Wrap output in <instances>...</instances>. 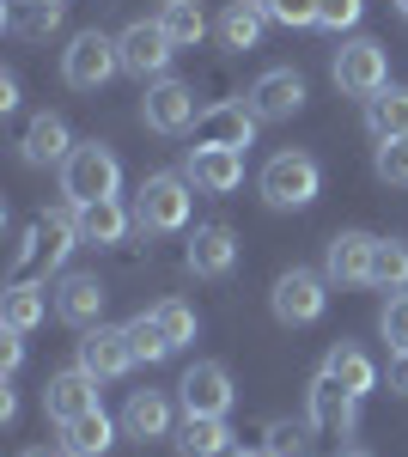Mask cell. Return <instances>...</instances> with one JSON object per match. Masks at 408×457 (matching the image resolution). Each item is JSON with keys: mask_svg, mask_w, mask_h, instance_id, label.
<instances>
[{"mask_svg": "<svg viewBox=\"0 0 408 457\" xmlns=\"http://www.w3.org/2000/svg\"><path fill=\"white\" fill-rule=\"evenodd\" d=\"M390 390L408 396V353H390Z\"/></svg>", "mask_w": 408, "mask_h": 457, "instance_id": "cell-40", "label": "cell"}, {"mask_svg": "<svg viewBox=\"0 0 408 457\" xmlns=\"http://www.w3.org/2000/svg\"><path fill=\"white\" fill-rule=\"evenodd\" d=\"M232 457H274V452H269V445H262V452H232Z\"/></svg>", "mask_w": 408, "mask_h": 457, "instance_id": "cell-42", "label": "cell"}, {"mask_svg": "<svg viewBox=\"0 0 408 457\" xmlns=\"http://www.w3.org/2000/svg\"><path fill=\"white\" fill-rule=\"evenodd\" d=\"M116 49H122V73H135L140 86H153V79H165L171 73V55H177V43L159 19H135L129 31L116 37Z\"/></svg>", "mask_w": 408, "mask_h": 457, "instance_id": "cell-8", "label": "cell"}, {"mask_svg": "<svg viewBox=\"0 0 408 457\" xmlns=\"http://www.w3.org/2000/svg\"><path fill=\"white\" fill-rule=\"evenodd\" d=\"M378 336L390 342V353H408V293H390L378 312Z\"/></svg>", "mask_w": 408, "mask_h": 457, "instance_id": "cell-34", "label": "cell"}, {"mask_svg": "<svg viewBox=\"0 0 408 457\" xmlns=\"http://www.w3.org/2000/svg\"><path fill=\"white\" fill-rule=\"evenodd\" d=\"M62 457H79V452H62Z\"/></svg>", "mask_w": 408, "mask_h": 457, "instance_id": "cell-46", "label": "cell"}, {"mask_svg": "<svg viewBox=\"0 0 408 457\" xmlns=\"http://www.w3.org/2000/svg\"><path fill=\"white\" fill-rule=\"evenodd\" d=\"M62 195H68L73 208L122 195V165H116V153H110L104 141H79V146H73V159L62 165Z\"/></svg>", "mask_w": 408, "mask_h": 457, "instance_id": "cell-3", "label": "cell"}, {"mask_svg": "<svg viewBox=\"0 0 408 457\" xmlns=\"http://www.w3.org/2000/svg\"><path fill=\"white\" fill-rule=\"evenodd\" d=\"M19 457H49V452H19Z\"/></svg>", "mask_w": 408, "mask_h": 457, "instance_id": "cell-45", "label": "cell"}, {"mask_svg": "<svg viewBox=\"0 0 408 457\" xmlns=\"http://www.w3.org/2000/svg\"><path fill=\"white\" fill-rule=\"evenodd\" d=\"M372 287H384V293H408V245L403 238H378Z\"/></svg>", "mask_w": 408, "mask_h": 457, "instance_id": "cell-31", "label": "cell"}, {"mask_svg": "<svg viewBox=\"0 0 408 457\" xmlns=\"http://www.w3.org/2000/svg\"><path fill=\"white\" fill-rule=\"evenodd\" d=\"M317 6H323V0H262V12H269L274 25H287V31L317 25Z\"/></svg>", "mask_w": 408, "mask_h": 457, "instance_id": "cell-35", "label": "cell"}, {"mask_svg": "<svg viewBox=\"0 0 408 457\" xmlns=\"http://www.w3.org/2000/svg\"><path fill=\"white\" fill-rule=\"evenodd\" d=\"M372 256H378L372 232H336L323 245V275L336 287H372Z\"/></svg>", "mask_w": 408, "mask_h": 457, "instance_id": "cell-15", "label": "cell"}, {"mask_svg": "<svg viewBox=\"0 0 408 457\" xmlns=\"http://www.w3.org/2000/svg\"><path fill=\"white\" fill-rule=\"evenodd\" d=\"M122 73V49H116V37L104 31H79L62 49V79H68L73 92H98V86H110Z\"/></svg>", "mask_w": 408, "mask_h": 457, "instance_id": "cell-5", "label": "cell"}, {"mask_svg": "<svg viewBox=\"0 0 408 457\" xmlns=\"http://www.w3.org/2000/svg\"><path fill=\"white\" fill-rule=\"evenodd\" d=\"M256 110L250 104H207L202 110V122L189 129V141L196 146H232V153H244V146L256 141Z\"/></svg>", "mask_w": 408, "mask_h": 457, "instance_id": "cell-16", "label": "cell"}, {"mask_svg": "<svg viewBox=\"0 0 408 457\" xmlns=\"http://www.w3.org/2000/svg\"><path fill=\"white\" fill-rule=\"evenodd\" d=\"M360 19H366V0H323V6H317V25H323V31H354V25H360Z\"/></svg>", "mask_w": 408, "mask_h": 457, "instance_id": "cell-37", "label": "cell"}, {"mask_svg": "<svg viewBox=\"0 0 408 457\" xmlns=\"http://www.w3.org/2000/svg\"><path fill=\"white\" fill-rule=\"evenodd\" d=\"M262 25H269V12H262V0H232L226 12H220V43L226 49H256L262 43Z\"/></svg>", "mask_w": 408, "mask_h": 457, "instance_id": "cell-28", "label": "cell"}, {"mask_svg": "<svg viewBox=\"0 0 408 457\" xmlns=\"http://www.w3.org/2000/svg\"><path fill=\"white\" fill-rule=\"evenodd\" d=\"M79 232H86V245H122L129 232H135V208H122V195H110V202H86L79 208Z\"/></svg>", "mask_w": 408, "mask_h": 457, "instance_id": "cell-24", "label": "cell"}, {"mask_svg": "<svg viewBox=\"0 0 408 457\" xmlns=\"http://www.w3.org/2000/svg\"><path fill=\"white\" fill-rule=\"evenodd\" d=\"M396 12H403V19H408V0H396Z\"/></svg>", "mask_w": 408, "mask_h": 457, "instance_id": "cell-44", "label": "cell"}, {"mask_svg": "<svg viewBox=\"0 0 408 457\" xmlns=\"http://www.w3.org/2000/svg\"><path fill=\"white\" fill-rule=\"evenodd\" d=\"M140 122L153 129V135H165V141H177V135H189L196 122H202V110H196V86H183V79H153L146 86V98H140Z\"/></svg>", "mask_w": 408, "mask_h": 457, "instance_id": "cell-7", "label": "cell"}, {"mask_svg": "<svg viewBox=\"0 0 408 457\" xmlns=\"http://www.w3.org/2000/svg\"><path fill=\"white\" fill-rule=\"evenodd\" d=\"M86 409H98V378H92L86 366H68V372H55V378L43 385V415L55 427L79 421Z\"/></svg>", "mask_w": 408, "mask_h": 457, "instance_id": "cell-17", "label": "cell"}, {"mask_svg": "<svg viewBox=\"0 0 408 457\" xmlns=\"http://www.w3.org/2000/svg\"><path fill=\"white\" fill-rule=\"evenodd\" d=\"M129 336H135V353L146 360V366H159V360H171V353H177L165 342V329H159V317H153V312H135V317H129Z\"/></svg>", "mask_w": 408, "mask_h": 457, "instance_id": "cell-33", "label": "cell"}, {"mask_svg": "<svg viewBox=\"0 0 408 457\" xmlns=\"http://www.w3.org/2000/svg\"><path fill=\"white\" fill-rule=\"evenodd\" d=\"M366 135L372 141H403L408 135V86H384L378 98H366Z\"/></svg>", "mask_w": 408, "mask_h": 457, "instance_id": "cell-27", "label": "cell"}, {"mask_svg": "<svg viewBox=\"0 0 408 457\" xmlns=\"http://www.w3.org/2000/svg\"><path fill=\"white\" fill-rule=\"evenodd\" d=\"M323 372L336 378V385H347L354 396H372L378 390V366L366 348H354V342H336V348L323 353Z\"/></svg>", "mask_w": 408, "mask_h": 457, "instance_id": "cell-25", "label": "cell"}, {"mask_svg": "<svg viewBox=\"0 0 408 457\" xmlns=\"http://www.w3.org/2000/svg\"><path fill=\"white\" fill-rule=\"evenodd\" d=\"M177 403H183V415H232V403H238L232 372H226L220 360H196V366L177 378Z\"/></svg>", "mask_w": 408, "mask_h": 457, "instance_id": "cell-10", "label": "cell"}, {"mask_svg": "<svg viewBox=\"0 0 408 457\" xmlns=\"http://www.w3.org/2000/svg\"><path fill=\"white\" fill-rule=\"evenodd\" d=\"M336 457H372V452H336Z\"/></svg>", "mask_w": 408, "mask_h": 457, "instance_id": "cell-43", "label": "cell"}, {"mask_svg": "<svg viewBox=\"0 0 408 457\" xmlns=\"http://www.w3.org/2000/svg\"><path fill=\"white\" fill-rule=\"evenodd\" d=\"M19 366H25V336H19V329H6V336H0V372L12 378Z\"/></svg>", "mask_w": 408, "mask_h": 457, "instance_id": "cell-39", "label": "cell"}, {"mask_svg": "<svg viewBox=\"0 0 408 457\" xmlns=\"http://www.w3.org/2000/svg\"><path fill=\"white\" fill-rule=\"evenodd\" d=\"M159 25L171 31V43H177V49H196V43L207 37V12L196 6V0H165Z\"/></svg>", "mask_w": 408, "mask_h": 457, "instance_id": "cell-30", "label": "cell"}, {"mask_svg": "<svg viewBox=\"0 0 408 457\" xmlns=\"http://www.w3.org/2000/svg\"><path fill=\"white\" fill-rule=\"evenodd\" d=\"M55 25H62V0H12L6 6V37H19V43H49Z\"/></svg>", "mask_w": 408, "mask_h": 457, "instance_id": "cell-26", "label": "cell"}, {"mask_svg": "<svg viewBox=\"0 0 408 457\" xmlns=\"http://www.w3.org/2000/svg\"><path fill=\"white\" fill-rule=\"evenodd\" d=\"M122 433L140 439V445L171 439V433H177V415H171V396H165V390H135V396H129V409H122Z\"/></svg>", "mask_w": 408, "mask_h": 457, "instance_id": "cell-21", "label": "cell"}, {"mask_svg": "<svg viewBox=\"0 0 408 457\" xmlns=\"http://www.w3.org/2000/svg\"><path fill=\"white\" fill-rule=\"evenodd\" d=\"M256 189H262V202H269L274 213H299L323 195V165H317L311 153H299V146H287V153H274L269 165H262Z\"/></svg>", "mask_w": 408, "mask_h": 457, "instance_id": "cell-2", "label": "cell"}, {"mask_svg": "<svg viewBox=\"0 0 408 457\" xmlns=\"http://www.w3.org/2000/svg\"><path fill=\"white\" fill-rule=\"evenodd\" d=\"M305 73L299 68H269V73H256V86H250V98L244 104L256 110L262 122H293L299 110H305Z\"/></svg>", "mask_w": 408, "mask_h": 457, "instance_id": "cell-13", "label": "cell"}, {"mask_svg": "<svg viewBox=\"0 0 408 457\" xmlns=\"http://www.w3.org/2000/svg\"><path fill=\"white\" fill-rule=\"evenodd\" d=\"M153 317H159V329H165L171 348H189V342H196V329H202V323H196V305H183V299H159Z\"/></svg>", "mask_w": 408, "mask_h": 457, "instance_id": "cell-32", "label": "cell"}, {"mask_svg": "<svg viewBox=\"0 0 408 457\" xmlns=\"http://www.w3.org/2000/svg\"><path fill=\"white\" fill-rule=\"evenodd\" d=\"M183 177H189L202 195H232L244 183V153H232V146H189Z\"/></svg>", "mask_w": 408, "mask_h": 457, "instance_id": "cell-18", "label": "cell"}, {"mask_svg": "<svg viewBox=\"0 0 408 457\" xmlns=\"http://www.w3.org/2000/svg\"><path fill=\"white\" fill-rule=\"evenodd\" d=\"M183 262H189L196 281H226V275L238 269V232H232L226 220L196 226V232H189V250H183Z\"/></svg>", "mask_w": 408, "mask_h": 457, "instance_id": "cell-12", "label": "cell"}, {"mask_svg": "<svg viewBox=\"0 0 408 457\" xmlns=\"http://www.w3.org/2000/svg\"><path fill=\"white\" fill-rule=\"evenodd\" d=\"M49 312H55V287L49 281H12L0 293V317H6V329H19V336H31Z\"/></svg>", "mask_w": 408, "mask_h": 457, "instance_id": "cell-22", "label": "cell"}, {"mask_svg": "<svg viewBox=\"0 0 408 457\" xmlns=\"http://www.w3.org/2000/svg\"><path fill=\"white\" fill-rule=\"evenodd\" d=\"M79 366H86L98 385H110V378H129V372L140 366L129 323H98V329H86V336H79Z\"/></svg>", "mask_w": 408, "mask_h": 457, "instance_id": "cell-9", "label": "cell"}, {"mask_svg": "<svg viewBox=\"0 0 408 457\" xmlns=\"http://www.w3.org/2000/svg\"><path fill=\"white\" fill-rule=\"evenodd\" d=\"M311 433V421H269V452L274 457H305V439Z\"/></svg>", "mask_w": 408, "mask_h": 457, "instance_id": "cell-36", "label": "cell"}, {"mask_svg": "<svg viewBox=\"0 0 408 457\" xmlns=\"http://www.w3.org/2000/svg\"><path fill=\"white\" fill-rule=\"evenodd\" d=\"M104 299H110L104 281H98V275H86V269H68V275L55 281V317H62L68 329H79V336L104 323Z\"/></svg>", "mask_w": 408, "mask_h": 457, "instance_id": "cell-14", "label": "cell"}, {"mask_svg": "<svg viewBox=\"0 0 408 457\" xmlns=\"http://www.w3.org/2000/svg\"><path fill=\"white\" fill-rule=\"evenodd\" d=\"M0 110H19V79L12 73H0Z\"/></svg>", "mask_w": 408, "mask_h": 457, "instance_id": "cell-41", "label": "cell"}, {"mask_svg": "<svg viewBox=\"0 0 408 457\" xmlns=\"http://www.w3.org/2000/svg\"><path fill=\"white\" fill-rule=\"evenodd\" d=\"M189 213H196V183H189V177H177V171L140 177V189H135V232L165 238V232H183V226H189Z\"/></svg>", "mask_w": 408, "mask_h": 457, "instance_id": "cell-1", "label": "cell"}, {"mask_svg": "<svg viewBox=\"0 0 408 457\" xmlns=\"http://www.w3.org/2000/svg\"><path fill=\"white\" fill-rule=\"evenodd\" d=\"M274 305V323H287V329H305L317 317L329 312V275H317V269H287L269 293Z\"/></svg>", "mask_w": 408, "mask_h": 457, "instance_id": "cell-6", "label": "cell"}, {"mask_svg": "<svg viewBox=\"0 0 408 457\" xmlns=\"http://www.w3.org/2000/svg\"><path fill=\"white\" fill-rule=\"evenodd\" d=\"M62 439H68V452H79V457H104L116 445V421H110L104 409H86L79 421L62 427Z\"/></svg>", "mask_w": 408, "mask_h": 457, "instance_id": "cell-29", "label": "cell"}, {"mask_svg": "<svg viewBox=\"0 0 408 457\" xmlns=\"http://www.w3.org/2000/svg\"><path fill=\"white\" fill-rule=\"evenodd\" d=\"M37 238H43V269H68V256L86 245V232H79V208L73 202H55V208L37 213Z\"/></svg>", "mask_w": 408, "mask_h": 457, "instance_id": "cell-20", "label": "cell"}, {"mask_svg": "<svg viewBox=\"0 0 408 457\" xmlns=\"http://www.w3.org/2000/svg\"><path fill=\"white\" fill-rule=\"evenodd\" d=\"M305 421L317 427V433H329V439H347L354 427H360V396L347 385H336L329 372H317L305 390Z\"/></svg>", "mask_w": 408, "mask_h": 457, "instance_id": "cell-11", "label": "cell"}, {"mask_svg": "<svg viewBox=\"0 0 408 457\" xmlns=\"http://www.w3.org/2000/svg\"><path fill=\"white\" fill-rule=\"evenodd\" d=\"M378 177H384V183H408V135L403 141H378Z\"/></svg>", "mask_w": 408, "mask_h": 457, "instance_id": "cell-38", "label": "cell"}, {"mask_svg": "<svg viewBox=\"0 0 408 457\" xmlns=\"http://www.w3.org/2000/svg\"><path fill=\"white\" fill-rule=\"evenodd\" d=\"M19 159H25V165H68L73 159L68 122H62L55 110H37L31 122H25V135H19Z\"/></svg>", "mask_w": 408, "mask_h": 457, "instance_id": "cell-19", "label": "cell"}, {"mask_svg": "<svg viewBox=\"0 0 408 457\" xmlns=\"http://www.w3.org/2000/svg\"><path fill=\"white\" fill-rule=\"evenodd\" d=\"M329 73H336V86L347 92V98H378L384 86H390V55H384V43H372V37H347L336 49V62H329Z\"/></svg>", "mask_w": 408, "mask_h": 457, "instance_id": "cell-4", "label": "cell"}, {"mask_svg": "<svg viewBox=\"0 0 408 457\" xmlns=\"http://www.w3.org/2000/svg\"><path fill=\"white\" fill-rule=\"evenodd\" d=\"M171 439H177V457H232V421L226 415H183V427Z\"/></svg>", "mask_w": 408, "mask_h": 457, "instance_id": "cell-23", "label": "cell"}]
</instances>
